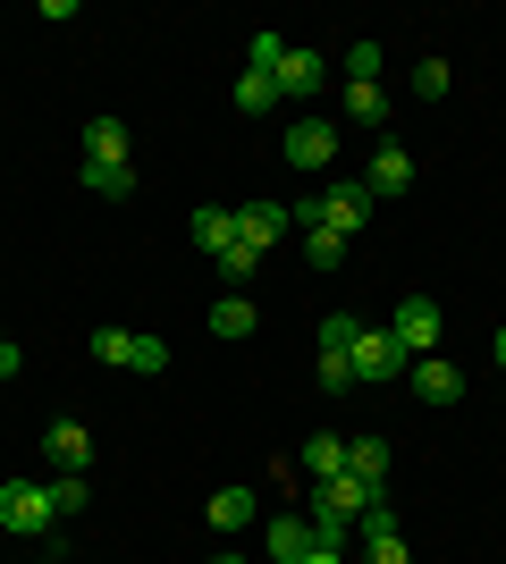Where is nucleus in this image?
Returning <instances> with one entry per match:
<instances>
[{
	"label": "nucleus",
	"mask_w": 506,
	"mask_h": 564,
	"mask_svg": "<svg viewBox=\"0 0 506 564\" xmlns=\"http://www.w3.org/2000/svg\"><path fill=\"white\" fill-rule=\"evenodd\" d=\"M363 219H372V194H363V177H346V186H321L304 212H295V228H330V236H355Z\"/></svg>",
	"instance_id": "f257e3e1"
},
{
	"label": "nucleus",
	"mask_w": 506,
	"mask_h": 564,
	"mask_svg": "<svg viewBox=\"0 0 506 564\" xmlns=\"http://www.w3.org/2000/svg\"><path fill=\"white\" fill-rule=\"evenodd\" d=\"M51 514H60V506H51L43 480H9V489H0V531H18V540H43Z\"/></svg>",
	"instance_id": "f03ea898"
},
{
	"label": "nucleus",
	"mask_w": 506,
	"mask_h": 564,
	"mask_svg": "<svg viewBox=\"0 0 506 564\" xmlns=\"http://www.w3.org/2000/svg\"><path fill=\"white\" fill-rule=\"evenodd\" d=\"M346 362H355V388H363V379H372V388H380V379L413 371V354L397 346V329H363V337H355V354H346Z\"/></svg>",
	"instance_id": "7ed1b4c3"
},
{
	"label": "nucleus",
	"mask_w": 506,
	"mask_h": 564,
	"mask_svg": "<svg viewBox=\"0 0 506 564\" xmlns=\"http://www.w3.org/2000/svg\"><path fill=\"white\" fill-rule=\"evenodd\" d=\"M363 506H388L380 480H355V471H337V480H321V489H313V514H346V522H355Z\"/></svg>",
	"instance_id": "20e7f679"
},
{
	"label": "nucleus",
	"mask_w": 506,
	"mask_h": 564,
	"mask_svg": "<svg viewBox=\"0 0 506 564\" xmlns=\"http://www.w3.org/2000/svg\"><path fill=\"white\" fill-rule=\"evenodd\" d=\"M388 329H397V346H406L413 362H422V354H439V304H431V295H406Z\"/></svg>",
	"instance_id": "39448f33"
},
{
	"label": "nucleus",
	"mask_w": 506,
	"mask_h": 564,
	"mask_svg": "<svg viewBox=\"0 0 506 564\" xmlns=\"http://www.w3.org/2000/svg\"><path fill=\"white\" fill-rule=\"evenodd\" d=\"M288 228H295L288 203H245V212H237V245H245V253H270Z\"/></svg>",
	"instance_id": "423d86ee"
},
{
	"label": "nucleus",
	"mask_w": 506,
	"mask_h": 564,
	"mask_svg": "<svg viewBox=\"0 0 506 564\" xmlns=\"http://www.w3.org/2000/svg\"><path fill=\"white\" fill-rule=\"evenodd\" d=\"M288 161L295 169H330L337 161V127H330V118H295V127H288Z\"/></svg>",
	"instance_id": "0eeeda50"
},
{
	"label": "nucleus",
	"mask_w": 506,
	"mask_h": 564,
	"mask_svg": "<svg viewBox=\"0 0 506 564\" xmlns=\"http://www.w3.org/2000/svg\"><path fill=\"white\" fill-rule=\"evenodd\" d=\"M406 186H413V152H406V143H380L372 169H363V194L380 203V194H406Z\"/></svg>",
	"instance_id": "6e6552de"
},
{
	"label": "nucleus",
	"mask_w": 506,
	"mask_h": 564,
	"mask_svg": "<svg viewBox=\"0 0 506 564\" xmlns=\"http://www.w3.org/2000/svg\"><path fill=\"white\" fill-rule=\"evenodd\" d=\"M262 556L270 564H304V556H313V514H279L262 531Z\"/></svg>",
	"instance_id": "1a4fd4ad"
},
{
	"label": "nucleus",
	"mask_w": 506,
	"mask_h": 564,
	"mask_svg": "<svg viewBox=\"0 0 506 564\" xmlns=\"http://www.w3.org/2000/svg\"><path fill=\"white\" fill-rule=\"evenodd\" d=\"M406 379H413V397H422V404H456L464 397V371H456V362H439V354H422Z\"/></svg>",
	"instance_id": "9d476101"
},
{
	"label": "nucleus",
	"mask_w": 506,
	"mask_h": 564,
	"mask_svg": "<svg viewBox=\"0 0 506 564\" xmlns=\"http://www.w3.org/2000/svg\"><path fill=\"white\" fill-rule=\"evenodd\" d=\"M43 447H51V464L68 471V480H85V464H94V438H85L76 422H51V430H43Z\"/></svg>",
	"instance_id": "9b49d317"
},
{
	"label": "nucleus",
	"mask_w": 506,
	"mask_h": 564,
	"mask_svg": "<svg viewBox=\"0 0 506 564\" xmlns=\"http://www.w3.org/2000/svg\"><path fill=\"white\" fill-rule=\"evenodd\" d=\"M186 236H194V253H228V245H237V212H194L186 219Z\"/></svg>",
	"instance_id": "f8f14e48"
},
{
	"label": "nucleus",
	"mask_w": 506,
	"mask_h": 564,
	"mask_svg": "<svg viewBox=\"0 0 506 564\" xmlns=\"http://www.w3.org/2000/svg\"><path fill=\"white\" fill-rule=\"evenodd\" d=\"M136 354H144V337H136V329H94V362H110V371H136Z\"/></svg>",
	"instance_id": "ddd939ff"
},
{
	"label": "nucleus",
	"mask_w": 506,
	"mask_h": 564,
	"mask_svg": "<svg viewBox=\"0 0 506 564\" xmlns=\"http://www.w3.org/2000/svg\"><path fill=\"white\" fill-rule=\"evenodd\" d=\"M85 161H127V127L119 118H85Z\"/></svg>",
	"instance_id": "4468645a"
},
{
	"label": "nucleus",
	"mask_w": 506,
	"mask_h": 564,
	"mask_svg": "<svg viewBox=\"0 0 506 564\" xmlns=\"http://www.w3.org/2000/svg\"><path fill=\"white\" fill-rule=\"evenodd\" d=\"M313 85H321V59L288 43V59H279V101H288V94H313Z\"/></svg>",
	"instance_id": "2eb2a0df"
},
{
	"label": "nucleus",
	"mask_w": 506,
	"mask_h": 564,
	"mask_svg": "<svg viewBox=\"0 0 506 564\" xmlns=\"http://www.w3.org/2000/svg\"><path fill=\"white\" fill-rule=\"evenodd\" d=\"M237 110H245V118H262V110H279V76H262V68H245V76H237Z\"/></svg>",
	"instance_id": "dca6fc26"
},
{
	"label": "nucleus",
	"mask_w": 506,
	"mask_h": 564,
	"mask_svg": "<svg viewBox=\"0 0 506 564\" xmlns=\"http://www.w3.org/2000/svg\"><path fill=\"white\" fill-rule=\"evenodd\" d=\"M85 186H94V194H119V203H127V194H136V161H85Z\"/></svg>",
	"instance_id": "f3484780"
},
{
	"label": "nucleus",
	"mask_w": 506,
	"mask_h": 564,
	"mask_svg": "<svg viewBox=\"0 0 506 564\" xmlns=\"http://www.w3.org/2000/svg\"><path fill=\"white\" fill-rule=\"evenodd\" d=\"M212 337H254V304H245V295H219L212 304Z\"/></svg>",
	"instance_id": "a211bd4d"
},
{
	"label": "nucleus",
	"mask_w": 506,
	"mask_h": 564,
	"mask_svg": "<svg viewBox=\"0 0 506 564\" xmlns=\"http://www.w3.org/2000/svg\"><path fill=\"white\" fill-rule=\"evenodd\" d=\"M346 471H355V480H380V489H388V447H380V438H355V447H346Z\"/></svg>",
	"instance_id": "6ab92c4d"
},
{
	"label": "nucleus",
	"mask_w": 506,
	"mask_h": 564,
	"mask_svg": "<svg viewBox=\"0 0 506 564\" xmlns=\"http://www.w3.org/2000/svg\"><path fill=\"white\" fill-rule=\"evenodd\" d=\"M304 471H313V489L337 480V471H346V438H313V447H304Z\"/></svg>",
	"instance_id": "aec40b11"
},
{
	"label": "nucleus",
	"mask_w": 506,
	"mask_h": 564,
	"mask_svg": "<svg viewBox=\"0 0 506 564\" xmlns=\"http://www.w3.org/2000/svg\"><path fill=\"white\" fill-rule=\"evenodd\" d=\"M212 522H219V531H245V522H254V489H219L212 497Z\"/></svg>",
	"instance_id": "412c9836"
},
{
	"label": "nucleus",
	"mask_w": 506,
	"mask_h": 564,
	"mask_svg": "<svg viewBox=\"0 0 506 564\" xmlns=\"http://www.w3.org/2000/svg\"><path fill=\"white\" fill-rule=\"evenodd\" d=\"M346 118H355V127H380V118H388V94H380V85H346Z\"/></svg>",
	"instance_id": "4be33fe9"
},
{
	"label": "nucleus",
	"mask_w": 506,
	"mask_h": 564,
	"mask_svg": "<svg viewBox=\"0 0 506 564\" xmlns=\"http://www.w3.org/2000/svg\"><path fill=\"white\" fill-rule=\"evenodd\" d=\"M346 85H380V43H372V34L346 43Z\"/></svg>",
	"instance_id": "5701e85b"
},
{
	"label": "nucleus",
	"mask_w": 506,
	"mask_h": 564,
	"mask_svg": "<svg viewBox=\"0 0 506 564\" xmlns=\"http://www.w3.org/2000/svg\"><path fill=\"white\" fill-rule=\"evenodd\" d=\"M355 337H363L355 312H330V321H321V354H355Z\"/></svg>",
	"instance_id": "b1692460"
},
{
	"label": "nucleus",
	"mask_w": 506,
	"mask_h": 564,
	"mask_svg": "<svg viewBox=\"0 0 506 564\" xmlns=\"http://www.w3.org/2000/svg\"><path fill=\"white\" fill-rule=\"evenodd\" d=\"M304 253H313V270H337V261H346V236H330V228H304Z\"/></svg>",
	"instance_id": "393cba45"
},
{
	"label": "nucleus",
	"mask_w": 506,
	"mask_h": 564,
	"mask_svg": "<svg viewBox=\"0 0 506 564\" xmlns=\"http://www.w3.org/2000/svg\"><path fill=\"white\" fill-rule=\"evenodd\" d=\"M355 388V362L346 354H321V397H346Z\"/></svg>",
	"instance_id": "a878e982"
},
{
	"label": "nucleus",
	"mask_w": 506,
	"mask_h": 564,
	"mask_svg": "<svg viewBox=\"0 0 506 564\" xmlns=\"http://www.w3.org/2000/svg\"><path fill=\"white\" fill-rule=\"evenodd\" d=\"M279 59H288V43H279V34H270V25H262V34H254V59H245V68L279 76Z\"/></svg>",
	"instance_id": "bb28decb"
},
{
	"label": "nucleus",
	"mask_w": 506,
	"mask_h": 564,
	"mask_svg": "<svg viewBox=\"0 0 506 564\" xmlns=\"http://www.w3.org/2000/svg\"><path fill=\"white\" fill-rule=\"evenodd\" d=\"M254 261H262V253H245V245H228V253H219L212 270H219V279H228V286H245V279H254Z\"/></svg>",
	"instance_id": "cd10ccee"
},
{
	"label": "nucleus",
	"mask_w": 506,
	"mask_h": 564,
	"mask_svg": "<svg viewBox=\"0 0 506 564\" xmlns=\"http://www.w3.org/2000/svg\"><path fill=\"white\" fill-rule=\"evenodd\" d=\"M413 94H422V101L448 94V59H422V68H413Z\"/></svg>",
	"instance_id": "c85d7f7f"
},
{
	"label": "nucleus",
	"mask_w": 506,
	"mask_h": 564,
	"mask_svg": "<svg viewBox=\"0 0 506 564\" xmlns=\"http://www.w3.org/2000/svg\"><path fill=\"white\" fill-rule=\"evenodd\" d=\"M363 564H413V556H406V531H388V540H372V547H363Z\"/></svg>",
	"instance_id": "c756f323"
},
{
	"label": "nucleus",
	"mask_w": 506,
	"mask_h": 564,
	"mask_svg": "<svg viewBox=\"0 0 506 564\" xmlns=\"http://www.w3.org/2000/svg\"><path fill=\"white\" fill-rule=\"evenodd\" d=\"M85 497H94L85 480H60V489H51V506H60V514H85Z\"/></svg>",
	"instance_id": "7c9ffc66"
},
{
	"label": "nucleus",
	"mask_w": 506,
	"mask_h": 564,
	"mask_svg": "<svg viewBox=\"0 0 506 564\" xmlns=\"http://www.w3.org/2000/svg\"><path fill=\"white\" fill-rule=\"evenodd\" d=\"M9 379H18V346H9V337H0V388H9Z\"/></svg>",
	"instance_id": "2f4dec72"
},
{
	"label": "nucleus",
	"mask_w": 506,
	"mask_h": 564,
	"mask_svg": "<svg viewBox=\"0 0 506 564\" xmlns=\"http://www.w3.org/2000/svg\"><path fill=\"white\" fill-rule=\"evenodd\" d=\"M304 564H346V547H313V556H304Z\"/></svg>",
	"instance_id": "473e14b6"
},
{
	"label": "nucleus",
	"mask_w": 506,
	"mask_h": 564,
	"mask_svg": "<svg viewBox=\"0 0 506 564\" xmlns=\"http://www.w3.org/2000/svg\"><path fill=\"white\" fill-rule=\"evenodd\" d=\"M498 362H506V329H498Z\"/></svg>",
	"instance_id": "72a5a7b5"
},
{
	"label": "nucleus",
	"mask_w": 506,
	"mask_h": 564,
	"mask_svg": "<svg viewBox=\"0 0 506 564\" xmlns=\"http://www.w3.org/2000/svg\"><path fill=\"white\" fill-rule=\"evenodd\" d=\"M212 564H245V556H212Z\"/></svg>",
	"instance_id": "f704fd0d"
}]
</instances>
